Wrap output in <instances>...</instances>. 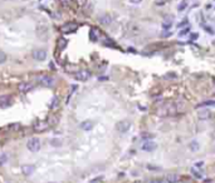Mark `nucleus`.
Returning a JSON list of instances; mask_svg holds the SVG:
<instances>
[{
	"label": "nucleus",
	"instance_id": "obj_1",
	"mask_svg": "<svg viewBox=\"0 0 215 183\" xmlns=\"http://www.w3.org/2000/svg\"><path fill=\"white\" fill-rule=\"evenodd\" d=\"M38 82L44 87H53L54 86V78L51 76V75H45V74L39 75L38 76Z\"/></svg>",
	"mask_w": 215,
	"mask_h": 183
},
{
	"label": "nucleus",
	"instance_id": "obj_2",
	"mask_svg": "<svg viewBox=\"0 0 215 183\" xmlns=\"http://www.w3.org/2000/svg\"><path fill=\"white\" fill-rule=\"evenodd\" d=\"M26 148L30 152H38L40 149V140L38 138H30L26 143Z\"/></svg>",
	"mask_w": 215,
	"mask_h": 183
},
{
	"label": "nucleus",
	"instance_id": "obj_3",
	"mask_svg": "<svg viewBox=\"0 0 215 183\" xmlns=\"http://www.w3.org/2000/svg\"><path fill=\"white\" fill-rule=\"evenodd\" d=\"M33 58H34L35 60H38V62L45 60V58H47V52L44 50V49H35V50L33 52Z\"/></svg>",
	"mask_w": 215,
	"mask_h": 183
},
{
	"label": "nucleus",
	"instance_id": "obj_4",
	"mask_svg": "<svg viewBox=\"0 0 215 183\" xmlns=\"http://www.w3.org/2000/svg\"><path fill=\"white\" fill-rule=\"evenodd\" d=\"M130 128H131V123L128 121H121L116 124V129L121 133H126Z\"/></svg>",
	"mask_w": 215,
	"mask_h": 183
},
{
	"label": "nucleus",
	"instance_id": "obj_5",
	"mask_svg": "<svg viewBox=\"0 0 215 183\" xmlns=\"http://www.w3.org/2000/svg\"><path fill=\"white\" fill-rule=\"evenodd\" d=\"M76 79L77 80H81V82H86L89 76H91V74H89V72L88 70H81V72H78V73H76Z\"/></svg>",
	"mask_w": 215,
	"mask_h": 183
},
{
	"label": "nucleus",
	"instance_id": "obj_6",
	"mask_svg": "<svg viewBox=\"0 0 215 183\" xmlns=\"http://www.w3.org/2000/svg\"><path fill=\"white\" fill-rule=\"evenodd\" d=\"M156 143L155 142H151V140H146L145 143L142 144V151H145V152H152V151H155L156 149Z\"/></svg>",
	"mask_w": 215,
	"mask_h": 183
},
{
	"label": "nucleus",
	"instance_id": "obj_7",
	"mask_svg": "<svg viewBox=\"0 0 215 183\" xmlns=\"http://www.w3.org/2000/svg\"><path fill=\"white\" fill-rule=\"evenodd\" d=\"M48 127H49L48 122H38L34 125V130L35 132H44V130L48 129Z\"/></svg>",
	"mask_w": 215,
	"mask_h": 183
},
{
	"label": "nucleus",
	"instance_id": "obj_8",
	"mask_svg": "<svg viewBox=\"0 0 215 183\" xmlns=\"http://www.w3.org/2000/svg\"><path fill=\"white\" fill-rule=\"evenodd\" d=\"M34 170H35V167L32 166V164H23L21 166V172H23V174H25V176L33 174Z\"/></svg>",
	"mask_w": 215,
	"mask_h": 183
},
{
	"label": "nucleus",
	"instance_id": "obj_9",
	"mask_svg": "<svg viewBox=\"0 0 215 183\" xmlns=\"http://www.w3.org/2000/svg\"><path fill=\"white\" fill-rule=\"evenodd\" d=\"M9 105H10V97L9 95L0 97V107L2 108H8Z\"/></svg>",
	"mask_w": 215,
	"mask_h": 183
},
{
	"label": "nucleus",
	"instance_id": "obj_10",
	"mask_svg": "<svg viewBox=\"0 0 215 183\" xmlns=\"http://www.w3.org/2000/svg\"><path fill=\"white\" fill-rule=\"evenodd\" d=\"M33 88V84H30V83H20L19 84V90L21 92V93H28L30 89Z\"/></svg>",
	"mask_w": 215,
	"mask_h": 183
},
{
	"label": "nucleus",
	"instance_id": "obj_11",
	"mask_svg": "<svg viewBox=\"0 0 215 183\" xmlns=\"http://www.w3.org/2000/svg\"><path fill=\"white\" fill-rule=\"evenodd\" d=\"M198 117H199V119H201V121H205V119H209L211 117V112L207 110V109L200 110L199 113H198Z\"/></svg>",
	"mask_w": 215,
	"mask_h": 183
},
{
	"label": "nucleus",
	"instance_id": "obj_12",
	"mask_svg": "<svg viewBox=\"0 0 215 183\" xmlns=\"http://www.w3.org/2000/svg\"><path fill=\"white\" fill-rule=\"evenodd\" d=\"M77 24L76 23H69V24H66L63 26V29H62V32L63 33H69V32H74L76 29H77Z\"/></svg>",
	"mask_w": 215,
	"mask_h": 183
},
{
	"label": "nucleus",
	"instance_id": "obj_13",
	"mask_svg": "<svg viewBox=\"0 0 215 183\" xmlns=\"http://www.w3.org/2000/svg\"><path fill=\"white\" fill-rule=\"evenodd\" d=\"M179 181V176L176 173H169L166 176V182L167 183H176Z\"/></svg>",
	"mask_w": 215,
	"mask_h": 183
},
{
	"label": "nucleus",
	"instance_id": "obj_14",
	"mask_svg": "<svg viewBox=\"0 0 215 183\" xmlns=\"http://www.w3.org/2000/svg\"><path fill=\"white\" fill-rule=\"evenodd\" d=\"M189 148H190L191 152H198L199 148H200L199 142H198V140H191V142L189 143Z\"/></svg>",
	"mask_w": 215,
	"mask_h": 183
},
{
	"label": "nucleus",
	"instance_id": "obj_15",
	"mask_svg": "<svg viewBox=\"0 0 215 183\" xmlns=\"http://www.w3.org/2000/svg\"><path fill=\"white\" fill-rule=\"evenodd\" d=\"M81 128H82L83 130H91V129L93 128V123H92L91 121H86V122H83V123L81 124Z\"/></svg>",
	"mask_w": 215,
	"mask_h": 183
},
{
	"label": "nucleus",
	"instance_id": "obj_16",
	"mask_svg": "<svg viewBox=\"0 0 215 183\" xmlns=\"http://www.w3.org/2000/svg\"><path fill=\"white\" fill-rule=\"evenodd\" d=\"M211 105H215V100H206L203 102L196 105V108H201V107H211Z\"/></svg>",
	"mask_w": 215,
	"mask_h": 183
},
{
	"label": "nucleus",
	"instance_id": "obj_17",
	"mask_svg": "<svg viewBox=\"0 0 215 183\" xmlns=\"http://www.w3.org/2000/svg\"><path fill=\"white\" fill-rule=\"evenodd\" d=\"M99 22H101L102 24H110L111 22H112V18L110 16V15H107V14H106V15H103V16H101V19H99Z\"/></svg>",
	"mask_w": 215,
	"mask_h": 183
},
{
	"label": "nucleus",
	"instance_id": "obj_18",
	"mask_svg": "<svg viewBox=\"0 0 215 183\" xmlns=\"http://www.w3.org/2000/svg\"><path fill=\"white\" fill-rule=\"evenodd\" d=\"M98 30L96 29V28H93V29H91V33H89V37L92 38V40L93 41H96L97 40V38H98Z\"/></svg>",
	"mask_w": 215,
	"mask_h": 183
},
{
	"label": "nucleus",
	"instance_id": "obj_19",
	"mask_svg": "<svg viewBox=\"0 0 215 183\" xmlns=\"http://www.w3.org/2000/svg\"><path fill=\"white\" fill-rule=\"evenodd\" d=\"M186 8H188V3H186V0H182V2H180V3H179V5H177V10L179 11H182Z\"/></svg>",
	"mask_w": 215,
	"mask_h": 183
},
{
	"label": "nucleus",
	"instance_id": "obj_20",
	"mask_svg": "<svg viewBox=\"0 0 215 183\" xmlns=\"http://www.w3.org/2000/svg\"><path fill=\"white\" fill-rule=\"evenodd\" d=\"M51 144L53 147H59V146H62V140L59 138H53V139H51Z\"/></svg>",
	"mask_w": 215,
	"mask_h": 183
},
{
	"label": "nucleus",
	"instance_id": "obj_21",
	"mask_svg": "<svg viewBox=\"0 0 215 183\" xmlns=\"http://www.w3.org/2000/svg\"><path fill=\"white\" fill-rule=\"evenodd\" d=\"M190 33V28H185V29H182L180 33H179V37H184V35L189 34Z\"/></svg>",
	"mask_w": 215,
	"mask_h": 183
},
{
	"label": "nucleus",
	"instance_id": "obj_22",
	"mask_svg": "<svg viewBox=\"0 0 215 183\" xmlns=\"http://www.w3.org/2000/svg\"><path fill=\"white\" fill-rule=\"evenodd\" d=\"M5 62H6V55H5V53L0 52V64H4Z\"/></svg>",
	"mask_w": 215,
	"mask_h": 183
},
{
	"label": "nucleus",
	"instance_id": "obj_23",
	"mask_svg": "<svg viewBox=\"0 0 215 183\" xmlns=\"http://www.w3.org/2000/svg\"><path fill=\"white\" fill-rule=\"evenodd\" d=\"M57 107H58V98H53V102L51 104V108L52 109H55Z\"/></svg>",
	"mask_w": 215,
	"mask_h": 183
},
{
	"label": "nucleus",
	"instance_id": "obj_24",
	"mask_svg": "<svg viewBox=\"0 0 215 183\" xmlns=\"http://www.w3.org/2000/svg\"><path fill=\"white\" fill-rule=\"evenodd\" d=\"M191 172H192V174H194L196 178H201V177H203V176H201V173H200V172H198V171H195V168H192V170H191Z\"/></svg>",
	"mask_w": 215,
	"mask_h": 183
},
{
	"label": "nucleus",
	"instance_id": "obj_25",
	"mask_svg": "<svg viewBox=\"0 0 215 183\" xmlns=\"http://www.w3.org/2000/svg\"><path fill=\"white\" fill-rule=\"evenodd\" d=\"M66 45H67V40L63 39V38H61V40H59V46H61V49H63Z\"/></svg>",
	"mask_w": 215,
	"mask_h": 183
},
{
	"label": "nucleus",
	"instance_id": "obj_26",
	"mask_svg": "<svg viewBox=\"0 0 215 183\" xmlns=\"http://www.w3.org/2000/svg\"><path fill=\"white\" fill-rule=\"evenodd\" d=\"M154 136L151 134V133H143V134H142V138L143 139H148V138H152Z\"/></svg>",
	"mask_w": 215,
	"mask_h": 183
},
{
	"label": "nucleus",
	"instance_id": "obj_27",
	"mask_svg": "<svg viewBox=\"0 0 215 183\" xmlns=\"http://www.w3.org/2000/svg\"><path fill=\"white\" fill-rule=\"evenodd\" d=\"M186 24H188V19H185V20H182L180 24H177V28H181L182 25H186Z\"/></svg>",
	"mask_w": 215,
	"mask_h": 183
},
{
	"label": "nucleus",
	"instance_id": "obj_28",
	"mask_svg": "<svg viewBox=\"0 0 215 183\" xmlns=\"http://www.w3.org/2000/svg\"><path fill=\"white\" fill-rule=\"evenodd\" d=\"M5 160H6V154H3V157L0 158V164H3Z\"/></svg>",
	"mask_w": 215,
	"mask_h": 183
},
{
	"label": "nucleus",
	"instance_id": "obj_29",
	"mask_svg": "<svg viewBox=\"0 0 215 183\" xmlns=\"http://www.w3.org/2000/svg\"><path fill=\"white\" fill-rule=\"evenodd\" d=\"M70 2H72V0H61V3H62L63 5H68Z\"/></svg>",
	"mask_w": 215,
	"mask_h": 183
},
{
	"label": "nucleus",
	"instance_id": "obj_30",
	"mask_svg": "<svg viewBox=\"0 0 215 183\" xmlns=\"http://www.w3.org/2000/svg\"><path fill=\"white\" fill-rule=\"evenodd\" d=\"M170 25H171L170 23H167V24H166V23H164V24H162V28H164V29H169Z\"/></svg>",
	"mask_w": 215,
	"mask_h": 183
},
{
	"label": "nucleus",
	"instance_id": "obj_31",
	"mask_svg": "<svg viewBox=\"0 0 215 183\" xmlns=\"http://www.w3.org/2000/svg\"><path fill=\"white\" fill-rule=\"evenodd\" d=\"M198 37H199V34H191V40H195V39H198Z\"/></svg>",
	"mask_w": 215,
	"mask_h": 183
},
{
	"label": "nucleus",
	"instance_id": "obj_32",
	"mask_svg": "<svg viewBox=\"0 0 215 183\" xmlns=\"http://www.w3.org/2000/svg\"><path fill=\"white\" fill-rule=\"evenodd\" d=\"M130 2H131L132 4H140V3L142 2V0H130Z\"/></svg>",
	"mask_w": 215,
	"mask_h": 183
},
{
	"label": "nucleus",
	"instance_id": "obj_33",
	"mask_svg": "<svg viewBox=\"0 0 215 183\" xmlns=\"http://www.w3.org/2000/svg\"><path fill=\"white\" fill-rule=\"evenodd\" d=\"M203 164H204L203 162H198V163H195V167H199V168H200V167H203Z\"/></svg>",
	"mask_w": 215,
	"mask_h": 183
},
{
	"label": "nucleus",
	"instance_id": "obj_34",
	"mask_svg": "<svg viewBox=\"0 0 215 183\" xmlns=\"http://www.w3.org/2000/svg\"><path fill=\"white\" fill-rule=\"evenodd\" d=\"M204 29H205V30H207V32H209L210 34H213V30L210 29V26H205V28H204Z\"/></svg>",
	"mask_w": 215,
	"mask_h": 183
},
{
	"label": "nucleus",
	"instance_id": "obj_35",
	"mask_svg": "<svg viewBox=\"0 0 215 183\" xmlns=\"http://www.w3.org/2000/svg\"><path fill=\"white\" fill-rule=\"evenodd\" d=\"M213 151H214V152H215V144H214V147H213Z\"/></svg>",
	"mask_w": 215,
	"mask_h": 183
}]
</instances>
